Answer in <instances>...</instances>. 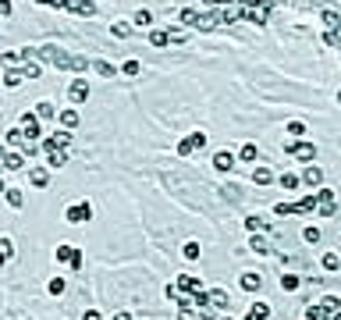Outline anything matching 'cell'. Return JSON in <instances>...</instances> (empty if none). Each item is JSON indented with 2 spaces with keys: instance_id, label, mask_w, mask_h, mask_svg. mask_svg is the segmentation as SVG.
I'll list each match as a JSON object with an SVG mask.
<instances>
[{
  "instance_id": "1",
  "label": "cell",
  "mask_w": 341,
  "mask_h": 320,
  "mask_svg": "<svg viewBox=\"0 0 341 320\" xmlns=\"http://www.w3.org/2000/svg\"><path fill=\"white\" fill-rule=\"evenodd\" d=\"M32 54H40L43 61H50V64H57V68H71V57H68L61 47H36Z\"/></svg>"
},
{
  "instance_id": "2",
  "label": "cell",
  "mask_w": 341,
  "mask_h": 320,
  "mask_svg": "<svg viewBox=\"0 0 341 320\" xmlns=\"http://www.w3.org/2000/svg\"><path fill=\"white\" fill-rule=\"evenodd\" d=\"M320 217H334V189H316V210Z\"/></svg>"
},
{
  "instance_id": "3",
  "label": "cell",
  "mask_w": 341,
  "mask_h": 320,
  "mask_svg": "<svg viewBox=\"0 0 341 320\" xmlns=\"http://www.w3.org/2000/svg\"><path fill=\"white\" fill-rule=\"evenodd\" d=\"M284 153L288 156H298V160H316V146L313 142H288Z\"/></svg>"
},
{
  "instance_id": "4",
  "label": "cell",
  "mask_w": 341,
  "mask_h": 320,
  "mask_svg": "<svg viewBox=\"0 0 341 320\" xmlns=\"http://www.w3.org/2000/svg\"><path fill=\"white\" fill-rule=\"evenodd\" d=\"M203 146H206V135H203V132H192L188 139H181V142H178V156H188L192 149H203Z\"/></svg>"
},
{
  "instance_id": "5",
  "label": "cell",
  "mask_w": 341,
  "mask_h": 320,
  "mask_svg": "<svg viewBox=\"0 0 341 320\" xmlns=\"http://www.w3.org/2000/svg\"><path fill=\"white\" fill-rule=\"evenodd\" d=\"M22 132H25V139L32 142V139H40V117H36V114H22Z\"/></svg>"
},
{
  "instance_id": "6",
  "label": "cell",
  "mask_w": 341,
  "mask_h": 320,
  "mask_svg": "<svg viewBox=\"0 0 341 320\" xmlns=\"http://www.w3.org/2000/svg\"><path fill=\"white\" fill-rule=\"evenodd\" d=\"M238 11H242L238 18H245V22H252V25H263V22L270 18V11H267V8H238Z\"/></svg>"
},
{
  "instance_id": "7",
  "label": "cell",
  "mask_w": 341,
  "mask_h": 320,
  "mask_svg": "<svg viewBox=\"0 0 341 320\" xmlns=\"http://www.w3.org/2000/svg\"><path fill=\"white\" fill-rule=\"evenodd\" d=\"M64 217H68L71 224H82V221H89V217H93V207H89V203H79V207H71Z\"/></svg>"
},
{
  "instance_id": "8",
  "label": "cell",
  "mask_w": 341,
  "mask_h": 320,
  "mask_svg": "<svg viewBox=\"0 0 341 320\" xmlns=\"http://www.w3.org/2000/svg\"><path fill=\"white\" fill-rule=\"evenodd\" d=\"M178 292H192V295H199L203 285H199V277H196V274H181V277H178Z\"/></svg>"
},
{
  "instance_id": "9",
  "label": "cell",
  "mask_w": 341,
  "mask_h": 320,
  "mask_svg": "<svg viewBox=\"0 0 341 320\" xmlns=\"http://www.w3.org/2000/svg\"><path fill=\"white\" fill-rule=\"evenodd\" d=\"M203 299H206V306H217V309H224V306H231V299H227V292H224V288L203 292Z\"/></svg>"
},
{
  "instance_id": "10",
  "label": "cell",
  "mask_w": 341,
  "mask_h": 320,
  "mask_svg": "<svg viewBox=\"0 0 341 320\" xmlns=\"http://www.w3.org/2000/svg\"><path fill=\"white\" fill-rule=\"evenodd\" d=\"M68 93H71V100H75V103H86V100H89V86H86V78H75Z\"/></svg>"
},
{
  "instance_id": "11",
  "label": "cell",
  "mask_w": 341,
  "mask_h": 320,
  "mask_svg": "<svg viewBox=\"0 0 341 320\" xmlns=\"http://www.w3.org/2000/svg\"><path fill=\"white\" fill-rule=\"evenodd\" d=\"M213 168H217V171H231V168H235V153H231V149H220V153L213 156Z\"/></svg>"
},
{
  "instance_id": "12",
  "label": "cell",
  "mask_w": 341,
  "mask_h": 320,
  "mask_svg": "<svg viewBox=\"0 0 341 320\" xmlns=\"http://www.w3.org/2000/svg\"><path fill=\"white\" fill-rule=\"evenodd\" d=\"M298 182H306V185H320V182H323V171H320L316 164H309L306 171H302V178H298Z\"/></svg>"
},
{
  "instance_id": "13",
  "label": "cell",
  "mask_w": 341,
  "mask_h": 320,
  "mask_svg": "<svg viewBox=\"0 0 341 320\" xmlns=\"http://www.w3.org/2000/svg\"><path fill=\"white\" fill-rule=\"evenodd\" d=\"M306 316L309 320H330V309L323 302H316V306H306Z\"/></svg>"
},
{
  "instance_id": "14",
  "label": "cell",
  "mask_w": 341,
  "mask_h": 320,
  "mask_svg": "<svg viewBox=\"0 0 341 320\" xmlns=\"http://www.w3.org/2000/svg\"><path fill=\"white\" fill-rule=\"evenodd\" d=\"M320 18H323V25H327V32H334V29H341V15H337V11H323Z\"/></svg>"
},
{
  "instance_id": "15",
  "label": "cell",
  "mask_w": 341,
  "mask_h": 320,
  "mask_svg": "<svg viewBox=\"0 0 341 320\" xmlns=\"http://www.w3.org/2000/svg\"><path fill=\"white\" fill-rule=\"evenodd\" d=\"M181 22H185L188 29H199V11H196V8H185V11H181Z\"/></svg>"
},
{
  "instance_id": "16",
  "label": "cell",
  "mask_w": 341,
  "mask_h": 320,
  "mask_svg": "<svg viewBox=\"0 0 341 320\" xmlns=\"http://www.w3.org/2000/svg\"><path fill=\"white\" fill-rule=\"evenodd\" d=\"M259 285H263V277H259V274H242V288H245V292H256Z\"/></svg>"
},
{
  "instance_id": "17",
  "label": "cell",
  "mask_w": 341,
  "mask_h": 320,
  "mask_svg": "<svg viewBox=\"0 0 341 320\" xmlns=\"http://www.w3.org/2000/svg\"><path fill=\"white\" fill-rule=\"evenodd\" d=\"M298 285H302V277H298V274H281V288H284V292H295Z\"/></svg>"
},
{
  "instance_id": "18",
  "label": "cell",
  "mask_w": 341,
  "mask_h": 320,
  "mask_svg": "<svg viewBox=\"0 0 341 320\" xmlns=\"http://www.w3.org/2000/svg\"><path fill=\"white\" fill-rule=\"evenodd\" d=\"M93 71L103 75V78H114V75H118V71H114V64H107V61H93Z\"/></svg>"
},
{
  "instance_id": "19",
  "label": "cell",
  "mask_w": 341,
  "mask_h": 320,
  "mask_svg": "<svg viewBox=\"0 0 341 320\" xmlns=\"http://www.w3.org/2000/svg\"><path fill=\"white\" fill-rule=\"evenodd\" d=\"M25 164V156L22 153H4V168H11V171H18Z\"/></svg>"
},
{
  "instance_id": "20",
  "label": "cell",
  "mask_w": 341,
  "mask_h": 320,
  "mask_svg": "<svg viewBox=\"0 0 341 320\" xmlns=\"http://www.w3.org/2000/svg\"><path fill=\"white\" fill-rule=\"evenodd\" d=\"M29 182H32V185H36V189H43V185H47V182H50V175H47V171H43V168H36V171H32V175H29Z\"/></svg>"
},
{
  "instance_id": "21",
  "label": "cell",
  "mask_w": 341,
  "mask_h": 320,
  "mask_svg": "<svg viewBox=\"0 0 341 320\" xmlns=\"http://www.w3.org/2000/svg\"><path fill=\"white\" fill-rule=\"evenodd\" d=\"M64 160H68V153H64V149H54V153H47V164H50V168H64Z\"/></svg>"
},
{
  "instance_id": "22",
  "label": "cell",
  "mask_w": 341,
  "mask_h": 320,
  "mask_svg": "<svg viewBox=\"0 0 341 320\" xmlns=\"http://www.w3.org/2000/svg\"><path fill=\"white\" fill-rule=\"evenodd\" d=\"M61 125L64 128H75V125H79V110H61Z\"/></svg>"
},
{
  "instance_id": "23",
  "label": "cell",
  "mask_w": 341,
  "mask_h": 320,
  "mask_svg": "<svg viewBox=\"0 0 341 320\" xmlns=\"http://www.w3.org/2000/svg\"><path fill=\"white\" fill-rule=\"evenodd\" d=\"M267 316H270V309L263 306V302H256V306L249 309V320H267Z\"/></svg>"
},
{
  "instance_id": "24",
  "label": "cell",
  "mask_w": 341,
  "mask_h": 320,
  "mask_svg": "<svg viewBox=\"0 0 341 320\" xmlns=\"http://www.w3.org/2000/svg\"><path fill=\"white\" fill-rule=\"evenodd\" d=\"M291 139H302V135H306V125H302V121H288V128H284Z\"/></svg>"
},
{
  "instance_id": "25",
  "label": "cell",
  "mask_w": 341,
  "mask_h": 320,
  "mask_svg": "<svg viewBox=\"0 0 341 320\" xmlns=\"http://www.w3.org/2000/svg\"><path fill=\"white\" fill-rule=\"evenodd\" d=\"M8 142H11V146H25L29 139H25V132H22V128H11V132H8Z\"/></svg>"
},
{
  "instance_id": "26",
  "label": "cell",
  "mask_w": 341,
  "mask_h": 320,
  "mask_svg": "<svg viewBox=\"0 0 341 320\" xmlns=\"http://www.w3.org/2000/svg\"><path fill=\"white\" fill-rule=\"evenodd\" d=\"M270 178H274V175H270L267 168H256V171H252V182H256V185H267Z\"/></svg>"
},
{
  "instance_id": "27",
  "label": "cell",
  "mask_w": 341,
  "mask_h": 320,
  "mask_svg": "<svg viewBox=\"0 0 341 320\" xmlns=\"http://www.w3.org/2000/svg\"><path fill=\"white\" fill-rule=\"evenodd\" d=\"M337 267H341V256L337 253H327L323 256V270H337Z\"/></svg>"
},
{
  "instance_id": "28",
  "label": "cell",
  "mask_w": 341,
  "mask_h": 320,
  "mask_svg": "<svg viewBox=\"0 0 341 320\" xmlns=\"http://www.w3.org/2000/svg\"><path fill=\"white\" fill-rule=\"evenodd\" d=\"M270 4L274 0H238V8H267L270 11Z\"/></svg>"
},
{
  "instance_id": "29",
  "label": "cell",
  "mask_w": 341,
  "mask_h": 320,
  "mask_svg": "<svg viewBox=\"0 0 341 320\" xmlns=\"http://www.w3.org/2000/svg\"><path fill=\"white\" fill-rule=\"evenodd\" d=\"M185 260H199V242H185Z\"/></svg>"
},
{
  "instance_id": "30",
  "label": "cell",
  "mask_w": 341,
  "mask_h": 320,
  "mask_svg": "<svg viewBox=\"0 0 341 320\" xmlns=\"http://www.w3.org/2000/svg\"><path fill=\"white\" fill-rule=\"evenodd\" d=\"M132 22H135V25L142 29V25H149V22H153V15H149V11L142 8V11H135V18H132Z\"/></svg>"
},
{
  "instance_id": "31",
  "label": "cell",
  "mask_w": 341,
  "mask_h": 320,
  "mask_svg": "<svg viewBox=\"0 0 341 320\" xmlns=\"http://www.w3.org/2000/svg\"><path fill=\"white\" fill-rule=\"evenodd\" d=\"M149 43H153V47H167L171 36H167V32H153V36H149Z\"/></svg>"
},
{
  "instance_id": "32",
  "label": "cell",
  "mask_w": 341,
  "mask_h": 320,
  "mask_svg": "<svg viewBox=\"0 0 341 320\" xmlns=\"http://www.w3.org/2000/svg\"><path fill=\"white\" fill-rule=\"evenodd\" d=\"M121 75H132V78H135V75H142V64H139V61H128V64L121 68Z\"/></svg>"
},
{
  "instance_id": "33",
  "label": "cell",
  "mask_w": 341,
  "mask_h": 320,
  "mask_svg": "<svg viewBox=\"0 0 341 320\" xmlns=\"http://www.w3.org/2000/svg\"><path fill=\"white\" fill-rule=\"evenodd\" d=\"M57 260H64V263H71V256H75V249L71 246H57V253H54Z\"/></svg>"
},
{
  "instance_id": "34",
  "label": "cell",
  "mask_w": 341,
  "mask_h": 320,
  "mask_svg": "<svg viewBox=\"0 0 341 320\" xmlns=\"http://www.w3.org/2000/svg\"><path fill=\"white\" fill-rule=\"evenodd\" d=\"M302 238H306L309 246H313V242H320V228H313V224H309L306 231H302Z\"/></svg>"
},
{
  "instance_id": "35",
  "label": "cell",
  "mask_w": 341,
  "mask_h": 320,
  "mask_svg": "<svg viewBox=\"0 0 341 320\" xmlns=\"http://www.w3.org/2000/svg\"><path fill=\"white\" fill-rule=\"evenodd\" d=\"M8 203H11V207H22V203H25V196H22L18 189H8Z\"/></svg>"
},
{
  "instance_id": "36",
  "label": "cell",
  "mask_w": 341,
  "mask_h": 320,
  "mask_svg": "<svg viewBox=\"0 0 341 320\" xmlns=\"http://www.w3.org/2000/svg\"><path fill=\"white\" fill-rule=\"evenodd\" d=\"M57 110H54V103H40L36 107V117H54Z\"/></svg>"
},
{
  "instance_id": "37",
  "label": "cell",
  "mask_w": 341,
  "mask_h": 320,
  "mask_svg": "<svg viewBox=\"0 0 341 320\" xmlns=\"http://www.w3.org/2000/svg\"><path fill=\"white\" fill-rule=\"evenodd\" d=\"M238 156H242V160H256V142H245Z\"/></svg>"
},
{
  "instance_id": "38",
  "label": "cell",
  "mask_w": 341,
  "mask_h": 320,
  "mask_svg": "<svg viewBox=\"0 0 341 320\" xmlns=\"http://www.w3.org/2000/svg\"><path fill=\"white\" fill-rule=\"evenodd\" d=\"M22 78H25V71H8V75H4V82H8V86H18Z\"/></svg>"
},
{
  "instance_id": "39",
  "label": "cell",
  "mask_w": 341,
  "mask_h": 320,
  "mask_svg": "<svg viewBox=\"0 0 341 320\" xmlns=\"http://www.w3.org/2000/svg\"><path fill=\"white\" fill-rule=\"evenodd\" d=\"M245 228H249V231H259V228H267V221H263V217H249Z\"/></svg>"
},
{
  "instance_id": "40",
  "label": "cell",
  "mask_w": 341,
  "mask_h": 320,
  "mask_svg": "<svg viewBox=\"0 0 341 320\" xmlns=\"http://www.w3.org/2000/svg\"><path fill=\"white\" fill-rule=\"evenodd\" d=\"M132 32V25H125V22H118V25H114V36H118V39H125Z\"/></svg>"
},
{
  "instance_id": "41",
  "label": "cell",
  "mask_w": 341,
  "mask_h": 320,
  "mask_svg": "<svg viewBox=\"0 0 341 320\" xmlns=\"http://www.w3.org/2000/svg\"><path fill=\"white\" fill-rule=\"evenodd\" d=\"M47 288H50V295H61V292H64V281H61V277H54Z\"/></svg>"
},
{
  "instance_id": "42",
  "label": "cell",
  "mask_w": 341,
  "mask_h": 320,
  "mask_svg": "<svg viewBox=\"0 0 341 320\" xmlns=\"http://www.w3.org/2000/svg\"><path fill=\"white\" fill-rule=\"evenodd\" d=\"M323 306L334 313V309H341V299H337V295H327V299H323Z\"/></svg>"
},
{
  "instance_id": "43",
  "label": "cell",
  "mask_w": 341,
  "mask_h": 320,
  "mask_svg": "<svg viewBox=\"0 0 341 320\" xmlns=\"http://www.w3.org/2000/svg\"><path fill=\"white\" fill-rule=\"evenodd\" d=\"M11 253H15V249H11V242H8V238H0V256H4V260H8Z\"/></svg>"
},
{
  "instance_id": "44",
  "label": "cell",
  "mask_w": 341,
  "mask_h": 320,
  "mask_svg": "<svg viewBox=\"0 0 341 320\" xmlns=\"http://www.w3.org/2000/svg\"><path fill=\"white\" fill-rule=\"evenodd\" d=\"M281 185H284V189H295L298 178H295V175H281Z\"/></svg>"
},
{
  "instance_id": "45",
  "label": "cell",
  "mask_w": 341,
  "mask_h": 320,
  "mask_svg": "<svg viewBox=\"0 0 341 320\" xmlns=\"http://www.w3.org/2000/svg\"><path fill=\"white\" fill-rule=\"evenodd\" d=\"M11 15V0H0V18H8Z\"/></svg>"
},
{
  "instance_id": "46",
  "label": "cell",
  "mask_w": 341,
  "mask_h": 320,
  "mask_svg": "<svg viewBox=\"0 0 341 320\" xmlns=\"http://www.w3.org/2000/svg\"><path fill=\"white\" fill-rule=\"evenodd\" d=\"M82 320H100V313H96V309H86V316H82Z\"/></svg>"
},
{
  "instance_id": "47",
  "label": "cell",
  "mask_w": 341,
  "mask_h": 320,
  "mask_svg": "<svg viewBox=\"0 0 341 320\" xmlns=\"http://www.w3.org/2000/svg\"><path fill=\"white\" fill-rule=\"evenodd\" d=\"M114 320H132V316H128V313H118V316H114Z\"/></svg>"
},
{
  "instance_id": "48",
  "label": "cell",
  "mask_w": 341,
  "mask_h": 320,
  "mask_svg": "<svg viewBox=\"0 0 341 320\" xmlns=\"http://www.w3.org/2000/svg\"><path fill=\"white\" fill-rule=\"evenodd\" d=\"M4 189H8V185H4V182H0V192H4Z\"/></svg>"
},
{
  "instance_id": "49",
  "label": "cell",
  "mask_w": 341,
  "mask_h": 320,
  "mask_svg": "<svg viewBox=\"0 0 341 320\" xmlns=\"http://www.w3.org/2000/svg\"><path fill=\"white\" fill-rule=\"evenodd\" d=\"M0 160H4V149H0Z\"/></svg>"
},
{
  "instance_id": "50",
  "label": "cell",
  "mask_w": 341,
  "mask_h": 320,
  "mask_svg": "<svg viewBox=\"0 0 341 320\" xmlns=\"http://www.w3.org/2000/svg\"><path fill=\"white\" fill-rule=\"evenodd\" d=\"M0 267H4V256H0Z\"/></svg>"
},
{
  "instance_id": "51",
  "label": "cell",
  "mask_w": 341,
  "mask_h": 320,
  "mask_svg": "<svg viewBox=\"0 0 341 320\" xmlns=\"http://www.w3.org/2000/svg\"><path fill=\"white\" fill-rule=\"evenodd\" d=\"M40 4H50V0H40Z\"/></svg>"
},
{
  "instance_id": "52",
  "label": "cell",
  "mask_w": 341,
  "mask_h": 320,
  "mask_svg": "<svg viewBox=\"0 0 341 320\" xmlns=\"http://www.w3.org/2000/svg\"><path fill=\"white\" fill-rule=\"evenodd\" d=\"M337 103H341V93H337Z\"/></svg>"
},
{
  "instance_id": "53",
  "label": "cell",
  "mask_w": 341,
  "mask_h": 320,
  "mask_svg": "<svg viewBox=\"0 0 341 320\" xmlns=\"http://www.w3.org/2000/svg\"><path fill=\"white\" fill-rule=\"evenodd\" d=\"M224 320H231V316H224Z\"/></svg>"
}]
</instances>
